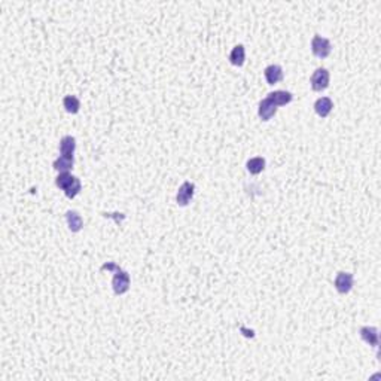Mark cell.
<instances>
[{"mask_svg":"<svg viewBox=\"0 0 381 381\" xmlns=\"http://www.w3.org/2000/svg\"><path fill=\"white\" fill-rule=\"evenodd\" d=\"M66 219H67V225H69V228H70L72 232H78V231L82 229L84 221H82V218H81V215H79L78 212L69 210V212L66 213Z\"/></svg>","mask_w":381,"mask_h":381,"instance_id":"7c38bea8","label":"cell"},{"mask_svg":"<svg viewBox=\"0 0 381 381\" xmlns=\"http://www.w3.org/2000/svg\"><path fill=\"white\" fill-rule=\"evenodd\" d=\"M332 107H334V103L329 97H320L314 103V110L320 118H326L332 112Z\"/></svg>","mask_w":381,"mask_h":381,"instance_id":"52a82bcc","label":"cell"},{"mask_svg":"<svg viewBox=\"0 0 381 381\" xmlns=\"http://www.w3.org/2000/svg\"><path fill=\"white\" fill-rule=\"evenodd\" d=\"M264 75H265L268 85H276L277 82H280L283 79V69L277 64H271L264 70Z\"/></svg>","mask_w":381,"mask_h":381,"instance_id":"ba28073f","label":"cell"},{"mask_svg":"<svg viewBox=\"0 0 381 381\" xmlns=\"http://www.w3.org/2000/svg\"><path fill=\"white\" fill-rule=\"evenodd\" d=\"M112 286H113V290L116 295L125 293L130 289V274L118 267L116 273L113 276V280H112Z\"/></svg>","mask_w":381,"mask_h":381,"instance_id":"3957f363","label":"cell"},{"mask_svg":"<svg viewBox=\"0 0 381 381\" xmlns=\"http://www.w3.org/2000/svg\"><path fill=\"white\" fill-rule=\"evenodd\" d=\"M359 332H360L362 340L366 344H369L372 347L378 346V331H377V328H374V326H362Z\"/></svg>","mask_w":381,"mask_h":381,"instance_id":"8fae6325","label":"cell"},{"mask_svg":"<svg viewBox=\"0 0 381 381\" xmlns=\"http://www.w3.org/2000/svg\"><path fill=\"white\" fill-rule=\"evenodd\" d=\"M329 79H331V76H329V72L326 69H323V67L316 69L311 75V79H310L311 88L314 91H323L329 87Z\"/></svg>","mask_w":381,"mask_h":381,"instance_id":"7a4b0ae2","label":"cell"},{"mask_svg":"<svg viewBox=\"0 0 381 381\" xmlns=\"http://www.w3.org/2000/svg\"><path fill=\"white\" fill-rule=\"evenodd\" d=\"M194 192H195V185L190 183V182H183L177 190V195H176V201L179 206L185 207L189 204V201L192 200L194 197Z\"/></svg>","mask_w":381,"mask_h":381,"instance_id":"277c9868","label":"cell"},{"mask_svg":"<svg viewBox=\"0 0 381 381\" xmlns=\"http://www.w3.org/2000/svg\"><path fill=\"white\" fill-rule=\"evenodd\" d=\"M73 164H75V158L73 157H63V155H60L54 161V168L58 173H67L70 168H73Z\"/></svg>","mask_w":381,"mask_h":381,"instance_id":"4fadbf2b","label":"cell"},{"mask_svg":"<svg viewBox=\"0 0 381 381\" xmlns=\"http://www.w3.org/2000/svg\"><path fill=\"white\" fill-rule=\"evenodd\" d=\"M76 149V140L72 136H66L60 140V155L63 157H73Z\"/></svg>","mask_w":381,"mask_h":381,"instance_id":"30bf717a","label":"cell"},{"mask_svg":"<svg viewBox=\"0 0 381 381\" xmlns=\"http://www.w3.org/2000/svg\"><path fill=\"white\" fill-rule=\"evenodd\" d=\"M247 170L250 171V174H259L261 171H264L265 168V159L262 157H255L250 158L246 164Z\"/></svg>","mask_w":381,"mask_h":381,"instance_id":"9a60e30c","label":"cell"},{"mask_svg":"<svg viewBox=\"0 0 381 381\" xmlns=\"http://www.w3.org/2000/svg\"><path fill=\"white\" fill-rule=\"evenodd\" d=\"M63 106H64V109L69 113H78L79 109H81V101L75 95H66L64 98H63Z\"/></svg>","mask_w":381,"mask_h":381,"instance_id":"e0dca14e","label":"cell"},{"mask_svg":"<svg viewBox=\"0 0 381 381\" xmlns=\"http://www.w3.org/2000/svg\"><path fill=\"white\" fill-rule=\"evenodd\" d=\"M72 174H69V171L67 173H60L58 174V177L55 179V185L60 188V189H64L66 186H67V183L72 180Z\"/></svg>","mask_w":381,"mask_h":381,"instance_id":"ac0fdd59","label":"cell"},{"mask_svg":"<svg viewBox=\"0 0 381 381\" xmlns=\"http://www.w3.org/2000/svg\"><path fill=\"white\" fill-rule=\"evenodd\" d=\"M244 60H246V49H244V46L243 45H237V46H234L232 48V51H231V54H229V61H231V64H234V66H243L244 64Z\"/></svg>","mask_w":381,"mask_h":381,"instance_id":"5bb4252c","label":"cell"},{"mask_svg":"<svg viewBox=\"0 0 381 381\" xmlns=\"http://www.w3.org/2000/svg\"><path fill=\"white\" fill-rule=\"evenodd\" d=\"M81 188H82L81 180H79L76 176H73L72 180L67 183V186L63 189V190H64V194H66L67 198H75V197L81 192Z\"/></svg>","mask_w":381,"mask_h":381,"instance_id":"2e32d148","label":"cell"},{"mask_svg":"<svg viewBox=\"0 0 381 381\" xmlns=\"http://www.w3.org/2000/svg\"><path fill=\"white\" fill-rule=\"evenodd\" d=\"M335 289L340 292V293H349L353 287V274L350 273H344V271H340L335 277Z\"/></svg>","mask_w":381,"mask_h":381,"instance_id":"5b68a950","label":"cell"},{"mask_svg":"<svg viewBox=\"0 0 381 381\" xmlns=\"http://www.w3.org/2000/svg\"><path fill=\"white\" fill-rule=\"evenodd\" d=\"M268 98L279 107V106H286V104H289V103L293 100V94L289 93V91H282V90H279V91L270 93V94H268Z\"/></svg>","mask_w":381,"mask_h":381,"instance_id":"9c48e42d","label":"cell"},{"mask_svg":"<svg viewBox=\"0 0 381 381\" xmlns=\"http://www.w3.org/2000/svg\"><path fill=\"white\" fill-rule=\"evenodd\" d=\"M259 118L262 121H270L276 113H277V106L267 97L259 103V109H258Z\"/></svg>","mask_w":381,"mask_h":381,"instance_id":"8992f818","label":"cell"},{"mask_svg":"<svg viewBox=\"0 0 381 381\" xmlns=\"http://www.w3.org/2000/svg\"><path fill=\"white\" fill-rule=\"evenodd\" d=\"M311 51L316 57L326 58L332 51V45L326 37H322L320 34H316V36H313V40H311Z\"/></svg>","mask_w":381,"mask_h":381,"instance_id":"6da1fadb","label":"cell"}]
</instances>
